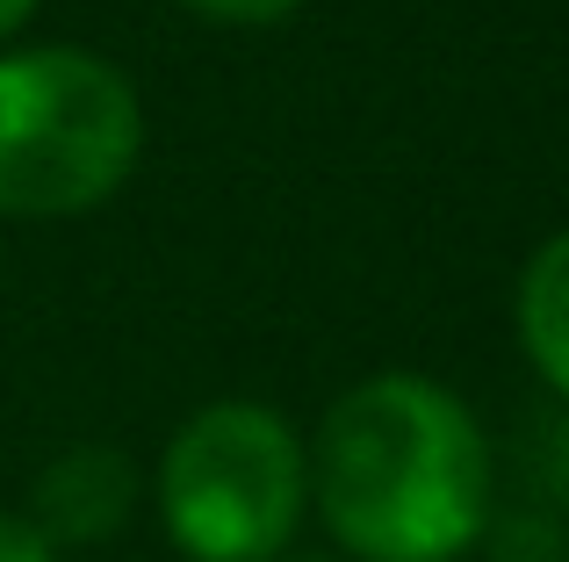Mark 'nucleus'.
<instances>
[{"label":"nucleus","mask_w":569,"mask_h":562,"mask_svg":"<svg viewBox=\"0 0 569 562\" xmlns=\"http://www.w3.org/2000/svg\"><path fill=\"white\" fill-rule=\"evenodd\" d=\"M310 448V512L347 562H461L498 520V454L447 382L389 368L332 397Z\"/></svg>","instance_id":"1"},{"label":"nucleus","mask_w":569,"mask_h":562,"mask_svg":"<svg viewBox=\"0 0 569 562\" xmlns=\"http://www.w3.org/2000/svg\"><path fill=\"white\" fill-rule=\"evenodd\" d=\"M144 101L130 72L80 43L0 51V217H80L130 181Z\"/></svg>","instance_id":"2"},{"label":"nucleus","mask_w":569,"mask_h":562,"mask_svg":"<svg viewBox=\"0 0 569 562\" xmlns=\"http://www.w3.org/2000/svg\"><path fill=\"white\" fill-rule=\"evenodd\" d=\"M152 498L188 562H281L310 512V448L274 404L217 397L173 425Z\"/></svg>","instance_id":"3"},{"label":"nucleus","mask_w":569,"mask_h":562,"mask_svg":"<svg viewBox=\"0 0 569 562\" xmlns=\"http://www.w3.org/2000/svg\"><path fill=\"white\" fill-rule=\"evenodd\" d=\"M144 498V476L123 448H101V440H80V448L51 454L29 483V526H37L51 549H101L130 526Z\"/></svg>","instance_id":"4"},{"label":"nucleus","mask_w":569,"mask_h":562,"mask_svg":"<svg viewBox=\"0 0 569 562\" xmlns=\"http://www.w3.org/2000/svg\"><path fill=\"white\" fill-rule=\"evenodd\" d=\"M512 324H519V347H527L533 375L569 404V224L533 245V260L519 268Z\"/></svg>","instance_id":"5"},{"label":"nucleus","mask_w":569,"mask_h":562,"mask_svg":"<svg viewBox=\"0 0 569 562\" xmlns=\"http://www.w3.org/2000/svg\"><path fill=\"white\" fill-rule=\"evenodd\" d=\"M188 14H209V22H231V29H267V22H289L303 0H181Z\"/></svg>","instance_id":"6"},{"label":"nucleus","mask_w":569,"mask_h":562,"mask_svg":"<svg viewBox=\"0 0 569 562\" xmlns=\"http://www.w3.org/2000/svg\"><path fill=\"white\" fill-rule=\"evenodd\" d=\"M0 562H58V549L29 526V512H0Z\"/></svg>","instance_id":"7"},{"label":"nucleus","mask_w":569,"mask_h":562,"mask_svg":"<svg viewBox=\"0 0 569 562\" xmlns=\"http://www.w3.org/2000/svg\"><path fill=\"white\" fill-rule=\"evenodd\" d=\"M29 14H37V0H0V43H8L14 29L29 22Z\"/></svg>","instance_id":"8"},{"label":"nucleus","mask_w":569,"mask_h":562,"mask_svg":"<svg viewBox=\"0 0 569 562\" xmlns=\"http://www.w3.org/2000/svg\"><path fill=\"white\" fill-rule=\"evenodd\" d=\"M556 498H562V526H569V448H562V469H556Z\"/></svg>","instance_id":"9"},{"label":"nucleus","mask_w":569,"mask_h":562,"mask_svg":"<svg viewBox=\"0 0 569 562\" xmlns=\"http://www.w3.org/2000/svg\"><path fill=\"white\" fill-rule=\"evenodd\" d=\"M281 562H347V555H303V549H289Z\"/></svg>","instance_id":"10"}]
</instances>
